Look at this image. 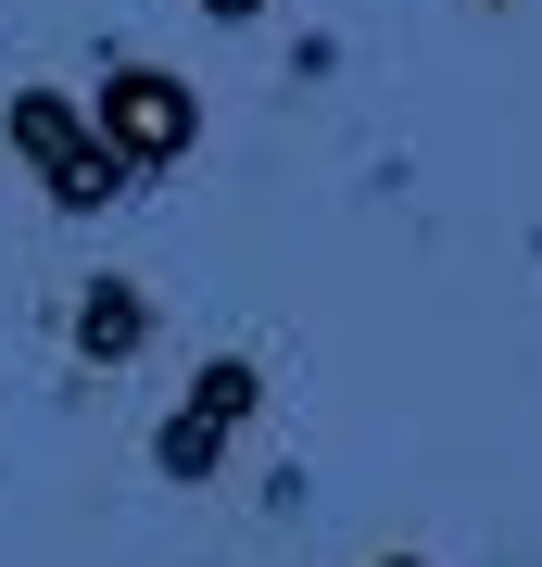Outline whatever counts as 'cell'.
Here are the masks:
<instances>
[{
	"label": "cell",
	"mask_w": 542,
	"mask_h": 567,
	"mask_svg": "<svg viewBox=\"0 0 542 567\" xmlns=\"http://www.w3.org/2000/svg\"><path fill=\"white\" fill-rule=\"evenodd\" d=\"M253 404V365H215V391H202V404L164 429V466H177V480H202V466H215V442H227V416Z\"/></svg>",
	"instance_id": "3957f363"
},
{
	"label": "cell",
	"mask_w": 542,
	"mask_h": 567,
	"mask_svg": "<svg viewBox=\"0 0 542 567\" xmlns=\"http://www.w3.org/2000/svg\"><path fill=\"white\" fill-rule=\"evenodd\" d=\"M202 13H227V25H241V13H265V0H202Z\"/></svg>",
	"instance_id": "5b68a950"
},
{
	"label": "cell",
	"mask_w": 542,
	"mask_h": 567,
	"mask_svg": "<svg viewBox=\"0 0 542 567\" xmlns=\"http://www.w3.org/2000/svg\"><path fill=\"white\" fill-rule=\"evenodd\" d=\"M13 152L39 164V189H63L76 215H101V203L126 189L114 140H89V114H76V102H51V89H13Z\"/></svg>",
	"instance_id": "6da1fadb"
},
{
	"label": "cell",
	"mask_w": 542,
	"mask_h": 567,
	"mask_svg": "<svg viewBox=\"0 0 542 567\" xmlns=\"http://www.w3.org/2000/svg\"><path fill=\"white\" fill-rule=\"evenodd\" d=\"M391 567H403V555H391Z\"/></svg>",
	"instance_id": "8992f818"
},
{
	"label": "cell",
	"mask_w": 542,
	"mask_h": 567,
	"mask_svg": "<svg viewBox=\"0 0 542 567\" xmlns=\"http://www.w3.org/2000/svg\"><path fill=\"white\" fill-rule=\"evenodd\" d=\"M101 114H114V164H177L202 140V102L177 76H152V63H126V76L101 89Z\"/></svg>",
	"instance_id": "7a4b0ae2"
},
{
	"label": "cell",
	"mask_w": 542,
	"mask_h": 567,
	"mask_svg": "<svg viewBox=\"0 0 542 567\" xmlns=\"http://www.w3.org/2000/svg\"><path fill=\"white\" fill-rule=\"evenodd\" d=\"M140 290H126V278H101L89 290V303H76V341H89V365H126V353H140Z\"/></svg>",
	"instance_id": "277c9868"
}]
</instances>
